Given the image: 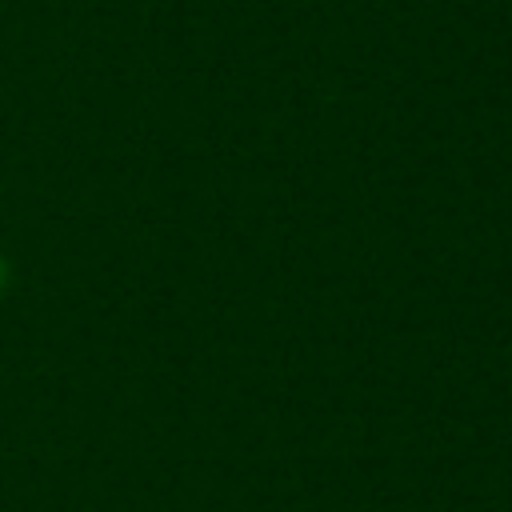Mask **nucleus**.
Wrapping results in <instances>:
<instances>
[{
	"label": "nucleus",
	"mask_w": 512,
	"mask_h": 512,
	"mask_svg": "<svg viewBox=\"0 0 512 512\" xmlns=\"http://www.w3.org/2000/svg\"><path fill=\"white\" fill-rule=\"evenodd\" d=\"M4 284H8V260L0 256V292H4Z\"/></svg>",
	"instance_id": "f257e3e1"
}]
</instances>
